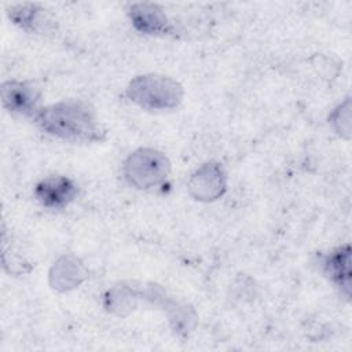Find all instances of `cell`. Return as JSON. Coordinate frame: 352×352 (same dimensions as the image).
Masks as SVG:
<instances>
[{
	"instance_id": "5",
	"label": "cell",
	"mask_w": 352,
	"mask_h": 352,
	"mask_svg": "<svg viewBox=\"0 0 352 352\" xmlns=\"http://www.w3.org/2000/svg\"><path fill=\"white\" fill-rule=\"evenodd\" d=\"M40 94L33 84L25 81H7L1 85L3 106L16 114H37Z\"/></svg>"
},
{
	"instance_id": "10",
	"label": "cell",
	"mask_w": 352,
	"mask_h": 352,
	"mask_svg": "<svg viewBox=\"0 0 352 352\" xmlns=\"http://www.w3.org/2000/svg\"><path fill=\"white\" fill-rule=\"evenodd\" d=\"M41 11L43 10L32 4L18 6L10 11V18L22 28L36 29L41 23Z\"/></svg>"
},
{
	"instance_id": "4",
	"label": "cell",
	"mask_w": 352,
	"mask_h": 352,
	"mask_svg": "<svg viewBox=\"0 0 352 352\" xmlns=\"http://www.w3.org/2000/svg\"><path fill=\"white\" fill-rule=\"evenodd\" d=\"M188 190L192 197L202 201H212L223 195L226 190V173L219 164L202 165L190 179Z\"/></svg>"
},
{
	"instance_id": "8",
	"label": "cell",
	"mask_w": 352,
	"mask_h": 352,
	"mask_svg": "<svg viewBox=\"0 0 352 352\" xmlns=\"http://www.w3.org/2000/svg\"><path fill=\"white\" fill-rule=\"evenodd\" d=\"M84 268L74 257H62L58 260L51 270V285L58 290H69L80 285L84 279Z\"/></svg>"
},
{
	"instance_id": "3",
	"label": "cell",
	"mask_w": 352,
	"mask_h": 352,
	"mask_svg": "<svg viewBox=\"0 0 352 352\" xmlns=\"http://www.w3.org/2000/svg\"><path fill=\"white\" fill-rule=\"evenodd\" d=\"M168 158L153 148L133 151L124 165L125 177L138 188H150L161 184L169 175Z\"/></svg>"
},
{
	"instance_id": "6",
	"label": "cell",
	"mask_w": 352,
	"mask_h": 352,
	"mask_svg": "<svg viewBox=\"0 0 352 352\" xmlns=\"http://www.w3.org/2000/svg\"><path fill=\"white\" fill-rule=\"evenodd\" d=\"M34 194L44 206L58 209L66 206L74 199L77 187L65 176H50L36 186Z\"/></svg>"
},
{
	"instance_id": "7",
	"label": "cell",
	"mask_w": 352,
	"mask_h": 352,
	"mask_svg": "<svg viewBox=\"0 0 352 352\" xmlns=\"http://www.w3.org/2000/svg\"><path fill=\"white\" fill-rule=\"evenodd\" d=\"M129 15L135 28L143 33L154 34V33H168L170 30V25L166 19V15L155 4H148V3L133 4L131 7Z\"/></svg>"
},
{
	"instance_id": "2",
	"label": "cell",
	"mask_w": 352,
	"mask_h": 352,
	"mask_svg": "<svg viewBox=\"0 0 352 352\" xmlns=\"http://www.w3.org/2000/svg\"><path fill=\"white\" fill-rule=\"evenodd\" d=\"M126 96L143 109L165 110L180 103L183 88L176 80L166 76H139L129 82Z\"/></svg>"
},
{
	"instance_id": "1",
	"label": "cell",
	"mask_w": 352,
	"mask_h": 352,
	"mask_svg": "<svg viewBox=\"0 0 352 352\" xmlns=\"http://www.w3.org/2000/svg\"><path fill=\"white\" fill-rule=\"evenodd\" d=\"M36 121L50 135L70 142H98L104 135L94 110L78 100L44 107L37 111Z\"/></svg>"
},
{
	"instance_id": "9",
	"label": "cell",
	"mask_w": 352,
	"mask_h": 352,
	"mask_svg": "<svg viewBox=\"0 0 352 352\" xmlns=\"http://www.w3.org/2000/svg\"><path fill=\"white\" fill-rule=\"evenodd\" d=\"M329 276L338 285L349 289V248H340L331 252L324 261Z\"/></svg>"
}]
</instances>
